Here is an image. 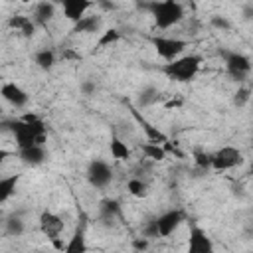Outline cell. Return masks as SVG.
I'll list each match as a JSON object with an SVG mask.
<instances>
[{
    "label": "cell",
    "instance_id": "obj_1",
    "mask_svg": "<svg viewBox=\"0 0 253 253\" xmlns=\"http://www.w3.org/2000/svg\"><path fill=\"white\" fill-rule=\"evenodd\" d=\"M138 8L146 10L154 18L158 30H168L184 20V6L178 0H146L138 2Z\"/></svg>",
    "mask_w": 253,
    "mask_h": 253
},
{
    "label": "cell",
    "instance_id": "obj_2",
    "mask_svg": "<svg viewBox=\"0 0 253 253\" xmlns=\"http://www.w3.org/2000/svg\"><path fill=\"white\" fill-rule=\"evenodd\" d=\"M200 65H202V55L188 53V55H180V57L164 63L160 69L168 79L178 81V83H188L198 75Z\"/></svg>",
    "mask_w": 253,
    "mask_h": 253
},
{
    "label": "cell",
    "instance_id": "obj_3",
    "mask_svg": "<svg viewBox=\"0 0 253 253\" xmlns=\"http://www.w3.org/2000/svg\"><path fill=\"white\" fill-rule=\"evenodd\" d=\"M2 128L4 130H10L14 134V140H16V146L18 150L20 148H28V146H34V144H45V134H38L34 130V126L22 119H4L2 121Z\"/></svg>",
    "mask_w": 253,
    "mask_h": 253
},
{
    "label": "cell",
    "instance_id": "obj_4",
    "mask_svg": "<svg viewBox=\"0 0 253 253\" xmlns=\"http://www.w3.org/2000/svg\"><path fill=\"white\" fill-rule=\"evenodd\" d=\"M219 55H221V59H223V63H225V71H227V75H229L231 79L243 83V81L251 75L253 63H251V59H249L245 53L233 51V49H221Z\"/></svg>",
    "mask_w": 253,
    "mask_h": 253
},
{
    "label": "cell",
    "instance_id": "obj_5",
    "mask_svg": "<svg viewBox=\"0 0 253 253\" xmlns=\"http://www.w3.org/2000/svg\"><path fill=\"white\" fill-rule=\"evenodd\" d=\"M150 43L154 47V51L166 59V61H172L176 57L182 55V51L188 47V42L186 40H180V38H166V36H152L150 38Z\"/></svg>",
    "mask_w": 253,
    "mask_h": 253
},
{
    "label": "cell",
    "instance_id": "obj_6",
    "mask_svg": "<svg viewBox=\"0 0 253 253\" xmlns=\"http://www.w3.org/2000/svg\"><path fill=\"white\" fill-rule=\"evenodd\" d=\"M245 162L243 158V152L235 146H221L219 150L213 152V158H211V168L217 170V172H223V170H231L235 166H241Z\"/></svg>",
    "mask_w": 253,
    "mask_h": 253
},
{
    "label": "cell",
    "instance_id": "obj_7",
    "mask_svg": "<svg viewBox=\"0 0 253 253\" xmlns=\"http://www.w3.org/2000/svg\"><path fill=\"white\" fill-rule=\"evenodd\" d=\"M87 182L93 188H99V190L107 188L113 182V168L101 158L91 160L89 166H87Z\"/></svg>",
    "mask_w": 253,
    "mask_h": 253
},
{
    "label": "cell",
    "instance_id": "obj_8",
    "mask_svg": "<svg viewBox=\"0 0 253 253\" xmlns=\"http://www.w3.org/2000/svg\"><path fill=\"white\" fill-rule=\"evenodd\" d=\"M126 103V107H128V111H130V115H132V119L136 121V125L142 128V132L146 134V138L148 140H152V142H160V144H164L166 140H168V136L158 128V126H154L146 117H142L140 115V111H138V107H134V105H130L128 101H125Z\"/></svg>",
    "mask_w": 253,
    "mask_h": 253
},
{
    "label": "cell",
    "instance_id": "obj_9",
    "mask_svg": "<svg viewBox=\"0 0 253 253\" xmlns=\"http://www.w3.org/2000/svg\"><path fill=\"white\" fill-rule=\"evenodd\" d=\"M184 217H186V215H184V211H182V210H178V208H174V210H168V211L160 213V215L156 217L160 237H168V235H172V233L180 227V223L184 221Z\"/></svg>",
    "mask_w": 253,
    "mask_h": 253
},
{
    "label": "cell",
    "instance_id": "obj_10",
    "mask_svg": "<svg viewBox=\"0 0 253 253\" xmlns=\"http://www.w3.org/2000/svg\"><path fill=\"white\" fill-rule=\"evenodd\" d=\"M0 95H2V99H4L8 105H12L14 109H24V107L30 103V95H28L20 85H16V83H12V81H8V83L2 85Z\"/></svg>",
    "mask_w": 253,
    "mask_h": 253
},
{
    "label": "cell",
    "instance_id": "obj_11",
    "mask_svg": "<svg viewBox=\"0 0 253 253\" xmlns=\"http://www.w3.org/2000/svg\"><path fill=\"white\" fill-rule=\"evenodd\" d=\"M40 229H42V233L49 241L51 239H57L61 235V231H63V219L57 213H53L49 210H43L42 215H40Z\"/></svg>",
    "mask_w": 253,
    "mask_h": 253
},
{
    "label": "cell",
    "instance_id": "obj_12",
    "mask_svg": "<svg viewBox=\"0 0 253 253\" xmlns=\"http://www.w3.org/2000/svg\"><path fill=\"white\" fill-rule=\"evenodd\" d=\"M188 251H190V253H211V251H213L211 239H210L208 233H206L200 225H196V223H192V227H190Z\"/></svg>",
    "mask_w": 253,
    "mask_h": 253
},
{
    "label": "cell",
    "instance_id": "obj_13",
    "mask_svg": "<svg viewBox=\"0 0 253 253\" xmlns=\"http://www.w3.org/2000/svg\"><path fill=\"white\" fill-rule=\"evenodd\" d=\"M53 2L61 6L63 16L73 24L79 22L85 16V12L93 6V0H53Z\"/></svg>",
    "mask_w": 253,
    "mask_h": 253
},
{
    "label": "cell",
    "instance_id": "obj_14",
    "mask_svg": "<svg viewBox=\"0 0 253 253\" xmlns=\"http://www.w3.org/2000/svg\"><path fill=\"white\" fill-rule=\"evenodd\" d=\"M18 156H20V160H22L26 166H32V168L43 164V160L47 158L45 148H43L42 144H34V146H28V148H20V150H18Z\"/></svg>",
    "mask_w": 253,
    "mask_h": 253
},
{
    "label": "cell",
    "instance_id": "obj_15",
    "mask_svg": "<svg viewBox=\"0 0 253 253\" xmlns=\"http://www.w3.org/2000/svg\"><path fill=\"white\" fill-rule=\"evenodd\" d=\"M8 28L20 32L24 38H34L36 34V22L34 18H28V16H22V14H14L8 18Z\"/></svg>",
    "mask_w": 253,
    "mask_h": 253
},
{
    "label": "cell",
    "instance_id": "obj_16",
    "mask_svg": "<svg viewBox=\"0 0 253 253\" xmlns=\"http://www.w3.org/2000/svg\"><path fill=\"white\" fill-rule=\"evenodd\" d=\"M99 217L105 225H113V221L117 217H121V204L117 200H111V198L103 200L99 204Z\"/></svg>",
    "mask_w": 253,
    "mask_h": 253
},
{
    "label": "cell",
    "instance_id": "obj_17",
    "mask_svg": "<svg viewBox=\"0 0 253 253\" xmlns=\"http://www.w3.org/2000/svg\"><path fill=\"white\" fill-rule=\"evenodd\" d=\"M53 16H55V2L43 0V2L36 4V10H34V22L36 24L47 26V22H51Z\"/></svg>",
    "mask_w": 253,
    "mask_h": 253
},
{
    "label": "cell",
    "instance_id": "obj_18",
    "mask_svg": "<svg viewBox=\"0 0 253 253\" xmlns=\"http://www.w3.org/2000/svg\"><path fill=\"white\" fill-rule=\"evenodd\" d=\"M160 91L154 87V85H146V87H142L140 91H138V95H136V107L138 109H144V107H152V105H156L158 101H160Z\"/></svg>",
    "mask_w": 253,
    "mask_h": 253
},
{
    "label": "cell",
    "instance_id": "obj_19",
    "mask_svg": "<svg viewBox=\"0 0 253 253\" xmlns=\"http://www.w3.org/2000/svg\"><path fill=\"white\" fill-rule=\"evenodd\" d=\"M101 28V18L99 16H83L79 22L73 24L71 34H95Z\"/></svg>",
    "mask_w": 253,
    "mask_h": 253
},
{
    "label": "cell",
    "instance_id": "obj_20",
    "mask_svg": "<svg viewBox=\"0 0 253 253\" xmlns=\"http://www.w3.org/2000/svg\"><path fill=\"white\" fill-rule=\"evenodd\" d=\"M140 150H142V154H144L148 160H154V162H162V160H166V154H168L166 148H164V144H160V142H152V140L140 144Z\"/></svg>",
    "mask_w": 253,
    "mask_h": 253
},
{
    "label": "cell",
    "instance_id": "obj_21",
    "mask_svg": "<svg viewBox=\"0 0 253 253\" xmlns=\"http://www.w3.org/2000/svg\"><path fill=\"white\" fill-rule=\"evenodd\" d=\"M65 253H85L87 251V243H85V225L77 227L73 237L69 239V243L63 249Z\"/></svg>",
    "mask_w": 253,
    "mask_h": 253
},
{
    "label": "cell",
    "instance_id": "obj_22",
    "mask_svg": "<svg viewBox=\"0 0 253 253\" xmlns=\"http://www.w3.org/2000/svg\"><path fill=\"white\" fill-rule=\"evenodd\" d=\"M34 63H36L42 71H49V69L55 65V51L49 49V47L38 49V51L34 53Z\"/></svg>",
    "mask_w": 253,
    "mask_h": 253
},
{
    "label": "cell",
    "instance_id": "obj_23",
    "mask_svg": "<svg viewBox=\"0 0 253 253\" xmlns=\"http://www.w3.org/2000/svg\"><path fill=\"white\" fill-rule=\"evenodd\" d=\"M26 231V223L24 219L20 217V213H12L6 217L4 221V233L10 235V237H20L22 233Z\"/></svg>",
    "mask_w": 253,
    "mask_h": 253
},
{
    "label": "cell",
    "instance_id": "obj_24",
    "mask_svg": "<svg viewBox=\"0 0 253 253\" xmlns=\"http://www.w3.org/2000/svg\"><path fill=\"white\" fill-rule=\"evenodd\" d=\"M20 182V174H10L0 178V204L8 202V198L16 192V184Z\"/></svg>",
    "mask_w": 253,
    "mask_h": 253
},
{
    "label": "cell",
    "instance_id": "obj_25",
    "mask_svg": "<svg viewBox=\"0 0 253 253\" xmlns=\"http://www.w3.org/2000/svg\"><path fill=\"white\" fill-rule=\"evenodd\" d=\"M109 150H111V156L117 158V160H128L130 158V148L126 146V142H123L119 136H111V142H109Z\"/></svg>",
    "mask_w": 253,
    "mask_h": 253
},
{
    "label": "cell",
    "instance_id": "obj_26",
    "mask_svg": "<svg viewBox=\"0 0 253 253\" xmlns=\"http://www.w3.org/2000/svg\"><path fill=\"white\" fill-rule=\"evenodd\" d=\"M126 192L134 198H144V196H148V184L140 178H130L126 182Z\"/></svg>",
    "mask_w": 253,
    "mask_h": 253
},
{
    "label": "cell",
    "instance_id": "obj_27",
    "mask_svg": "<svg viewBox=\"0 0 253 253\" xmlns=\"http://www.w3.org/2000/svg\"><path fill=\"white\" fill-rule=\"evenodd\" d=\"M119 40H121V32L115 30V28H109V30L101 32V36H99V40H97V49H103V47H107V45H113V43H117Z\"/></svg>",
    "mask_w": 253,
    "mask_h": 253
},
{
    "label": "cell",
    "instance_id": "obj_28",
    "mask_svg": "<svg viewBox=\"0 0 253 253\" xmlns=\"http://www.w3.org/2000/svg\"><path fill=\"white\" fill-rule=\"evenodd\" d=\"M211 158H213V154H210V152H204V150H196V152H194V164H196L200 170L211 168Z\"/></svg>",
    "mask_w": 253,
    "mask_h": 253
},
{
    "label": "cell",
    "instance_id": "obj_29",
    "mask_svg": "<svg viewBox=\"0 0 253 253\" xmlns=\"http://www.w3.org/2000/svg\"><path fill=\"white\" fill-rule=\"evenodd\" d=\"M210 24L215 28V30H221V32H229L231 28H233V24H231V20L227 18V16H219V14H215V16H211V20H210Z\"/></svg>",
    "mask_w": 253,
    "mask_h": 253
},
{
    "label": "cell",
    "instance_id": "obj_30",
    "mask_svg": "<svg viewBox=\"0 0 253 253\" xmlns=\"http://www.w3.org/2000/svg\"><path fill=\"white\" fill-rule=\"evenodd\" d=\"M249 99H251V89H247V87H239V89L235 91V95H233V105H235L237 109H241V107L247 105Z\"/></svg>",
    "mask_w": 253,
    "mask_h": 253
},
{
    "label": "cell",
    "instance_id": "obj_31",
    "mask_svg": "<svg viewBox=\"0 0 253 253\" xmlns=\"http://www.w3.org/2000/svg\"><path fill=\"white\" fill-rule=\"evenodd\" d=\"M142 235H144V237H148V239L160 237V231H158V221H156V217L148 219V221L142 225Z\"/></svg>",
    "mask_w": 253,
    "mask_h": 253
},
{
    "label": "cell",
    "instance_id": "obj_32",
    "mask_svg": "<svg viewBox=\"0 0 253 253\" xmlns=\"http://www.w3.org/2000/svg\"><path fill=\"white\" fill-rule=\"evenodd\" d=\"M95 89H97V85H95V81L93 79H85V81H81V85H79V91L83 93V95H93L95 93Z\"/></svg>",
    "mask_w": 253,
    "mask_h": 253
},
{
    "label": "cell",
    "instance_id": "obj_33",
    "mask_svg": "<svg viewBox=\"0 0 253 253\" xmlns=\"http://www.w3.org/2000/svg\"><path fill=\"white\" fill-rule=\"evenodd\" d=\"M61 59H63V61H79V59H81V53H79V51H73L71 47H65V49L61 51Z\"/></svg>",
    "mask_w": 253,
    "mask_h": 253
},
{
    "label": "cell",
    "instance_id": "obj_34",
    "mask_svg": "<svg viewBox=\"0 0 253 253\" xmlns=\"http://www.w3.org/2000/svg\"><path fill=\"white\" fill-rule=\"evenodd\" d=\"M132 247L136 249V251H144V249H148V237H138V239H132Z\"/></svg>",
    "mask_w": 253,
    "mask_h": 253
},
{
    "label": "cell",
    "instance_id": "obj_35",
    "mask_svg": "<svg viewBox=\"0 0 253 253\" xmlns=\"http://www.w3.org/2000/svg\"><path fill=\"white\" fill-rule=\"evenodd\" d=\"M184 105V99L182 97H174V99H170V101H166L164 103V109H178V107H182Z\"/></svg>",
    "mask_w": 253,
    "mask_h": 253
},
{
    "label": "cell",
    "instance_id": "obj_36",
    "mask_svg": "<svg viewBox=\"0 0 253 253\" xmlns=\"http://www.w3.org/2000/svg\"><path fill=\"white\" fill-rule=\"evenodd\" d=\"M95 4H97V6H101V8H103V10H107V12L117 10V4H115V2H111V0H97Z\"/></svg>",
    "mask_w": 253,
    "mask_h": 253
},
{
    "label": "cell",
    "instance_id": "obj_37",
    "mask_svg": "<svg viewBox=\"0 0 253 253\" xmlns=\"http://www.w3.org/2000/svg\"><path fill=\"white\" fill-rule=\"evenodd\" d=\"M243 16H245L247 20H251V18H253V4H251L249 8H245V10H243Z\"/></svg>",
    "mask_w": 253,
    "mask_h": 253
},
{
    "label": "cell",
    "instance_id": "obj_38",
    "mask_svg": "<svg viewBox=\"0 0 253 253\" xmlns=\"http://www.w3.org/2000/svg\"><path fill=\"white\" fill-rule=\"evenodd\" d=\"M249 174L253 176V162H251V166H249Z\"/></svg>",
    "mask_w": 253,
    "mask_h": 253
},
{
    "label": "cell",
    "instance_id": "obj_39",
    "mask_svg": "<svg viewBox=\"0 0 253 253\" xmlns=\"http://www.w3.org/2000/svg\"><path fill=\"white\" fill-rule=\"evenodd\" d=\"M22 2H32V0H22Z\"/></svg>",
    "mask_w": 253,
    "mask_h": 253
},
{
    "label": "cell",
    "instance_id": "obj_40",
    "mask_svg": "<svg viewBox=\"0 0 253 253\" xmlns=\"http://www.w3.org/2000/svg\"><path fill=\"white\" fill-rule=\"evenodd\" d=\"M186 2H192V0H186Z\"/></svg>",
    "mask_w": 253,
    "mask_h": 253
},
{
    "label": "cell",
    "instance_id": "obj_41",
    "mask_svg": "<svg viewBox=\"0 0 253 253\" xmlns=\"http://www.w3.org/2000/svg\"><path fill=\"white\" fill-rule=\"evenodd\" d=\"M251 4H253V0H251Z\"/></svg>",
    "mask_w": 253,
    "mask_h": 253
}]
</instances>
